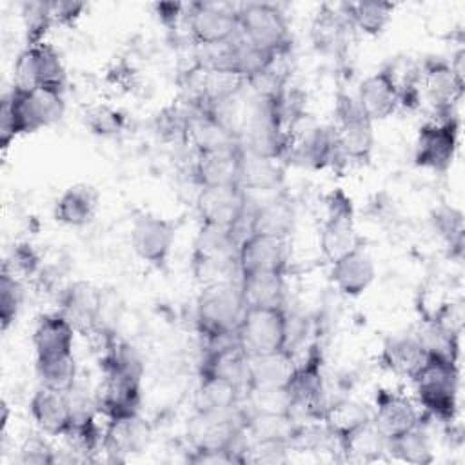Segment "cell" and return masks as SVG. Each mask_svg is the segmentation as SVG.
<instances>
[{
  "label": "cell",
  "mask_w": 465,
  "mask_h": 465,
  "mask_svg": "<svg viewBox=\"0 0 465 465\" xmlns=\"http://www.w3.org/2000/svg\"><path fill=\"white\" fill-rule=\"evenodd\" d=\"M65 113L64 89L13 85L0 104V145L7 149L18 136L56 124Z\"/></svg>",
  "instance_id": "1"
},
{
  "label": "cell",
  "mask_w": 465,
  "mask_h": 465,
  "mask_svg": "<svg viewBox=\"0 0 465 465\" xmlns=\"http://www.w3.org/2000/svg\"><path fill=\"white\" fill-rule=\"evenodd\" d=\"M243 311L245 302L240 280L202 287L194 312L198 334L209 343V347L234 340Z\"/></svg>",
  "instance_id": "2"
},
{
  "label": "cell",
  "mask_w": 465,
  "mask_h": 465,
  "mask_svg": "<svg viewBox=\"0 0 465 465\" xmlns=\"http://www.w3.org/2000/svg\"><path fill=\"white\" fill-rule=\"evenodd\" d=\"M411 381L425 414L443 423L454 421L460 396L458 361L427 356L425 363L411 378Z\"/></svg>",
  "instance_id": "3"
},
{
  "label": "cell",
  "mask_w": 465,
  "mask_h": 465,
  "mask_svg": "<svg viewBox=\"0 0 465 465\" xmlns=\"http://www.w3.org/2000/svg\"><path fill=\"white\" fill-rule=\"evenodd\" d=\"M247 409L243 401L222 411H194L187 423L191 450L234 449L243 456ZM245 463V461H243Z\"/></svg>",
  "instance_id": "4"
},
{
  "label": "cell",
  "mask_w": 465,
  "mask_h": 465,
  "mask_svg": "<svg viewBox=\"0 0 465 465\" xmlns=\"http://www.w3.org/2000/svg\"><path fill=\"white\" fill-rule=\"evenodd\" d=\"M238 35L254 47L283 56L291 49V29L283 11L267 2H249L236 9Z\"/></svg>",
  "instance_id": "5"
},
{
  "label": "cell",
  "mask_w": 465,
  "mask_h": 465,
  "mask_svg": "<svg viewBox=\"0 0 465 465\" xmlns=\"http://www.w3.org/2000/svg\"><path fill=\"white\" fill-rule=\"evenodd\" d=\"M236 340L249 356L291 349V320L285 305L245 307Z\"/></svg>",
  "instance_id": "6"
},
{
  "label": "cell",
  "mask_w": 465,
  "mask_h": 465,
  "mask_svg": "<svg viewBox=\"0 0 465 465\" xmlns=\"http://www.w3.org/2000/svg\"><path fill=\"white\" fill-rule=\"evenodd\" d=\"M336 143L341 158L356 163H367L374 151V122L363 113L356 96L343 91L334 98Z\"/></svg>",
  "instance_id": "7"
},
{
  "label": "cell",
  "mask_w": 465,
  "mask_h": 465,
  "mask_svg": "<svg viewBox=\"0 0 465 465\" xmlns=\"http://www.w3.org/2000/svg\"><path fill=\"white\" fill-rule=\"evenodd\" d=\"M285 391L291 400L292 416H305L307 420H320L325 401V376H323V351L320 343L309 345L303 360L294 365Z\"/></svg>",
  "instance_id": "8"
},
{
  "label": "cell",
  "mask_w": 465,
  "mask_h": 465,
  "mask_svg": "<svg viewBox=\"0 0 465 465\" xmlns=\"http://www.w3.org/2000/svg\"><path fill=\"white\" fill-rule=\"evenodd\" d=\"M360 243L363 242L356 232L352 200L343 189H332L325 196V218L318 232L320 251L331 263Z\"/></svg>",
  "instance_id": "9"
},
{
  "label": "cell",
  "mask_w": 465,
  "mask_h": 465,
  "mask_svg": "<svg viewBox=\"0 0 465 465\" xmlns=\"http://www.w3.org/2000/svg\"><path fill=\"white\" fill-rule=\"evenodd\" d=\"M460 120L456 114L436 116L420 125L414 142V163L432 173H447L456 158Z\"/></svg>",
  "instance_id": "10"
},
{
  "label": "cell",
  "mask_w": 465,
  "mask_h": 465,
  "mask_svg": "<svg viewBox=\"0 0 465 465\" xmlns=\"http://www.w3.org/2000/svg\"><path fill=\"white\" fill-rule=\"evenodd\" d=\"M176 240V223L171 218L142 211L129 227L133 252L154 269H165Z\"/></svg>",
  "instance_id": "11"
},
{
  "label": "cell",
  "mask_w": 465,
  "mask_h": 465,
  "mask_svg": "<svg viewBox=\"0 0 465 465\" xmlns=\"http://www.w3.org/2000/svg\"><path fill=\"white\" fill-rule=\"evenodd\" d=\"M418 85L430 102L438 116L456 114L454 109L463 96L465 76L460 74L450 60L441 56H427L418 69Z\"/></svg>",
  "instance_id": "12"
},
{
  "label": "cell",
  "mask_w": 465,
  "mask_h": 465,
  "mask_svg": "<svg viewBox=\"0 0 465 465\" xmlns=\"http://www.w3.org/2000/svg\"><path fill=\"white\" fill-rule=\"evenodd\" d=\"M236 9L214 2H193L185 5V24L193 42L200 47H214L238 35Z\"/></svg>",
  "instance_id": "13"
},
{
  "label": "cell",
  "mask_w": 465,
  "mask_h": 465,
  "mask_svg": "<svg viewBox=\"0 0 465 465\" xmlns=\"http://www.w3.org/2000/svg\"><path fill=\"white\" fill-rule=\"evenodd\" d=\"M13 85L16 87H58L65 89V67L60 53L49 44L25 45L13 67Z\"/></svg>",
  "instance_id": "14"
},
{
  "label": "cell",
  "mask_w": 465,
  "mask_h": 465,
  "mask_svg": "<svg viewBox=\"0 0 465 465\" xmlns=\"http://www.w3.org/2000/svg\"><path fill=\"white\" fill-rule=\"evenodd\" d=\"M104 383L96 394L98 411L107 420L129 418L140 414L142 374L120 369H105Z\"/></svg>",
  "instance_id": "15"
},
{
  "label": "cell",
  "mask_w": 465,
  "mask_h": 465,
  "mask_svg": "<svg viewBox=\"0 0 465 465\" xmlns=\"http://www.w3.org/2000/svg\"><path fill=\"white\" fill-rule=\"evenodd\" d=\"M340 158L341 154L332 125H312L296 136L292 134L289 149L283 156V160L289 163L309 171L332 167L336 162H340Z\"/></svg>",
  "instance_id": "16"
},
{
  "label": "cell",
  "mask_w": 465,
  "mask_h": 465,
  "mask_svg": "<svg viewBox=\"0 0 465 465\" xmlns=\"http://www.w3.org/2000/svg\"><path fill=\"white\" fill-rule=\"evenodd\" d=\"M200 223L238 229L247 218V196L240 185L200 187L196 196Z\"/></svg>",
  "instance_id": "17"
},
{
  "label": "cell",
  "mask_w": 465,
  "mask_h": 465,
  "mask_svg": "<svg viewBox=\"0 0 465 465\" xmlns=\"http://www.w3.org/2000/svg\"><path fill=\"white\" fill-rule=\"evenodd\" d=\"M247 232L287 238L296 223V209L289 194L280 189L265 194L262 200L247 202Z\"/></svg>",
  "instance_id": "18"
},
{
  "label": "cell",
  "mask_w": 465,
  "mask_h": 465,
  "mask_svg": "<svg viewBox=\"0 0 465 465\" xmlns=\"http://www.w3.org/2000/svg\"><path fill=\"white\" fill-rule=\"evenodd\" d=\"M58 312L84 336L98 332L102 320L100 289L84 280L69 283L58 294Z\"/></svg>",
  "instance_id": "19"
},
{
  "label": "cell",
  "mask_w": 465,
  "mask_h": 465,
  "mask_svg": "<svg viewBox=\"0 0 465 465\" xmlns=\"http://www.w3.org/2000/svg\"><path fill=\"white\" fill-rule=\"evenodd\" d=\"M289 262L287 238L247 232L238 245L240 276L256 272H283Z\"/></svg>",
  "instance_id": "20"
},
{
  "label": "cell",
  "mask_w": 465,
  "mask_h": 465,
  "mask_svg": "<svg viewBox=\"0 0 465 465\" xmlns=\"http://www.w3.org/2000/svg\"><path fill=\"white\" fill-rule=\"evenodd\" d=\"M356 102L376 124L392 116L400 107V82L392 65H383L361 80Z\"/></svg>",
  "instance_id": "21"
},
{
  "label": "cell",
  "mask_w": 465,
  "mask_h": 465,
  "mask_svg": "<svg viewBox=\"0 0 465 465\" xmlns=\"http://www.w3.org/2000/svg\"><path fill=\"white\" fill-rule=\"evenodd\" d=\"M371 420L385 440L421 425V414L416 405L405 394L391 389L376 391Z\"/></svg>",
  "instance_id": "22"
},
{
  "label": "cell",
  "mask_w": 465,
  "mask_h": 465,
  "mask_svg": "<svg viewBox=\"0 0 465 465\" xmlns=\"http://www.w3.org/2000/svg\"><path fill=\"white\" fill-rule=\"evenodd\" d=\"M329 278L347 298L361 296L376 278V265L363 243L331 262Z\"/></svg>",
  "instance_id": "23"
},
{
  "label": "cell",
  "mask_w": 465,
  "mask_h": 465,
  "mask_svg": "<svg viewBox=\"0 0 465 465\" xmlns=\"http://www.w3.org/2000/svg\"><path fill=\"white\" fill-rule=\"evenodd\" d=\"M191 102V100H189ZM191 118L187 125L185 143H189L194 149V154L198 153H209V151H222L240 145V136L225 125L218 116H214L205 107L191 102Z\"/></svg>",
  "instance_id": "24"
},
{
  "label": "cell",
  "mask_w": 465,
  "mask_h": 465,
  "mask_svg": "<svg viewBox=\"0 0 465 465\" xmlns=\"http://www.w3.org/2000/svg\"><path fill=\"white\" fill-rule=\"evenodd\" d=\"M29 412L36 427L49 436H64L73 423V409L67 392L42 385L29 400Z\"/></svg>",
  "instance_id": "25"
},
{
  "label": "cell",
  "mask_w": 465,
  "mask_h": 465,
  "mask_svg": "<svg viewBox=\"0 0 465 465\" xmlns=\"http://www.w3.org/2000/svg\"><path fill=\"white\" fill-rule=\"evenodd\" d=\"M242 145L194 154L193 176L198 187L240 185Z\"/></svg>",
  "instance_id": "26"
},
{
  "label": "cell",
  "mask_w": 465,
  "mask_h": 465,
  "mask_svg": "<svg viewBox=\"0 0 465 465\" xmlns=\"http://www.w3.org/2000/svg\"><path fill=\"white\" fill-rule=\"evenodd\" d=\"M200 372L231 381L245 392L249 385V354L236 338L213 345L202 360Z\"/></svg>",
  "instance_id": "27"
},
{
  "label": "cell",
  "mask_w": 465,
  "mask_h": 465,
  "mask_svg": "<svg viewBox=\"0 0 465 465\" xmlns=\"http://www.w3.org/2000/svg\"><path fill=\"white\" fill-rule=\"evenodd\" d=\"M352 31L340 7L323 4L312 16L311 42L314 49L323 54H340L345 51Z\"/></svg>",
  "instance_id": "28"
},
{
  "label": "cell",
  "mask_w": 465,
  "mask_h": 465,
  "mask_svg": "<svg viewBox=\"0 0 465 465\" xmlns=\"http://www.w3.org/2000/svg\"><path fill=\"white\" fill-rule=\"evenodd\" d=\"M100 207V194L89 183H74L67 187L54 202L53 216L67 227L89 225Z\"/></svg>",
  "instance_id": "29"
},
{
  "label": "cell",
  "mask_w": 465,
  "mask_h": 465,
  "mask_svg": "<svg viewBox=\"0 0 465 465\" xmlns=\"http://www.w3.org/2000/svg\"><path fill=\"white\" fill-rule=\"evenodd\" d=\"M74 327L65 320L64 314L49 312L36 320L33 329V349L36 358H49L60 354H71L74 347Z\"/></svg>",
  "instance_id": "30"
},
{
  "label": "cell",
  "mask_w": 465,
  "mask_h": 465,
  "mask_svg": "<svg viewBox=\"0 0 465 465\" xmlns=\"http://www.w3.org/2000/svg\"><path fill=\"white\" fill-rule=\"evenodd\" d=\"M147 438V425L140 420L138 414L129 418L107 420L102 436V449L114 460H124L131 454L140 452L145 447Z\"/></svg>",
  "instance_id": "31"
},
{
  "label": "cell",
  "mask_w": 465,
  "mask_h": 465,
  "mask_svg": "<svg viewBox=\"0 0 465 465\" xmlns=\"http://www.w3.org/2000/svg\"><path fill=\"white\" fill-rule=\"evenodd\" d=\"M427 354L416 332L396 334L385 340L380 354L381 367L405 378H412L425 363Z\"/></svg>",
  "instance_id": "32"
},
{
  "label": "cell",
  "mask_w": 465,
  "mask_h": 465,
  "mask_svg": "<svg viewBox=\"0 0 465 465\" xmlns=\"http://www.w3.org/2000/svg\"><path fill=\"white\" fill-rule=\"evenodd\" d=\"M283 171L280 160L258 156L242 147V165H240V187L245 194H269L282 189Z\"/></svg>",
  "instance_id": "33"
},
{
  "label": "cell",
  "mask_w": 465,
  "mask_h": 465,
  "mask_svg": "<svg viewBox=\"0 0 465 465\" xmlns=\"http://www.w3.org/2000/svg\"><path fill=\"white\" fill-rule=\"evenodd\" d=\"M296 361L291 349L249 356V385L247 389H276L285 387Z\"/></svg>",
  "instance_id": "34"
},
{
  "label": "cell",
  "mask_w": 465,
  "mask_h": 465,
  "mask_svg": "<svg viewBox=\"0 0 465 465\" xmlns=\"http://www.w3.org/2000/svg\"><path fill=\"white\" fill-rule=\"evenodd\" d=\"M240 289L245 307H280L285 305V274L256 272L240 276Z\"/></svg>",
  "instance_id": "35"
},
{
  "label": "cell",
  "mask_w": 465,
  "mask_h": 465,
  "mask_svg": "<svg viewBox=\"0 0 465 465\" xmlns=\"http://www.w3.org/2000/svg\"><path fill=\"white\" fill-rule=\"evenodd\" d=\"M338 7L354 31L378 36L389 25L396 5L391 2H345Z\"/></svg>",
  "instance_id": "36"
},
{
  "label": "cell",
  "mask_w": 465,
  "mask_h": 465,
  "mask_svg": "<svg viewBox=\"0 0 465 465\" xmlns=\"http://www.w3.org/2000/svg\"><path fill=\"white\" fill-rule=\"evenodd\" d=\"M340 452L351 461H374L385 456V438L372 420L336 440Z\"/></svg>",
  "instance_id": "37"
},
{
  "label": "cell",
  "mask_w": 465,
  "mask_h": 465,
  "mask_svg": "<svg viewBox=\"0 0 465 465\" xmlns=\"http://www.w3.org/2000/svg\"><path fill=\"white\" fill-rule=\"evenodd\" d=\"M243 391L222 378L202 374L194 391V411H222L243 401Z\"/></svg>",
  "instance_id": "38"
},
{
  "label": "cell",
  "mask_w": 465,
  "mask_h": 465,
  "mask_svg": "<svg viewBox=\"0 0 465 465\" xmlns=\"http://www.w3.org/2000/svg\"><path fill=\"white\" fill-rule=\"evenodd\" d=\"M385 454L396 461L412 465H429L434 461L430 440L421 425L385 440Z\"/></svg>",
  "instance_id": "39"
},
{
  "label": "cell",
  "mask_w": 465,
  "mask_h": 465,
  "mask_svg": "<svg viewBox=\"0 0 465 465\" xmlns=\"http://www.w3.org/2000/svg\"><path fill=\"white\" fill-rule=\"evenodd\" d=\"M238 229H225L216 225L200 223L193 254L194 258H238Z\"/></svg>",
  "instance_id": "40"
},
{
  "label": "cell",
  "mask_w": 465,
  "mask_h": 465,
  "mask_svg": "<svg viewBox=\"0 0 465 465\" xmlns=\"http://www.w3.org/2000/svg\"><path fill=\"white\" fill-rule=\"evenodd\" d=\"M334 440L349 434L371 420V409L354 400H338L327 403L320 418Z\"/></svg>",
  "instance_id": "41"
},
{
  "label": "cell",
  "mask_w": 465,
  "mask_h": 465,
  "mask_svg": "<svg viewBox=\"0 0 465 465\" xmlns=\"http://www.w3.org/2000/svg\"><path fill=\"white\" fill-rule=\"evenodd\" d=\"M35 369L42 387L67 392L76 385L78 367H76L74 352L49 356V358H36Z\"/></svg>",
  "instance_id": "42"
},
{
  "label": "cell",
  "mask_w": 465,
  "mask_h": 465,
  "mask_svg": "<svg viewBox=\"0 0 465 465\" xmlns=\"http://www.w3.org/2000/svg\"><path fill=\"white\" fill-rule=\"evenodd\" d=\"M430 222L438 236L450 249V254L461 256L465 243V227H463V213L452 205H440L432 211Z\"/></svg>",
  "instance_id": "43"
},
{
  "label": "cell",
  "mask_w": 465,
  "mask_h": 465,
  "mask_svg": "<svg viewBox=\"0 0 465 465\" xmlns=\"http://www.w3.org/2000/svg\"><path fill=\"white\" fill-rule=\"evenodd\" d=\"M82 118L87 131L100 138H113L124 133V129L127 127V114L122 109L113 107L109 104L89 105L84 111Z\"/></svg>",
  "instance_id": "44"
},
{
  "label": "cell",
  "mask_w": 465,
  "mask_h": 465,
  "mask_svg": "<svg viewBox=\"0 0 465 465\" xmlns=\"http://www.w3.org/2000/svg\"><path fill=\"white\" fill-rule=\"evenodd\" d=\"M20 13L25 31V45H36L45 42V35L54 24L51 15V4L44 0L22 2Z\"/></svg>",
  "instance_id": "45"
},
{
  "label": "cell",
  "mask_w": 465,
  "mask_h": 465,
  "mask_svg": "<svg viewBox=\"0 0 465 465\" xmlns=\"http://www.w3.org/2000/svg\"><path fill=\"white\" fill-rule=\"evenodd\" d=\"M42 267V256L31 243H16L7 252L2 271L15 276L20 282H25L27 278H33L40 272Z\"/></svg>",
  "instance_id": "46"
},
{
  "label": "cell",
  "mask_w": 465,
  "mask_h": 465,
  "mask_svg": "<svg viewBox=\"0 0 465 465\" xmlns=\"http://www.w3.org/2000/svg\"><path fill=\"white\" fill-rule=\"evenodd\" d=\"M24 303V282L7 272H0V329L7 332L16 322Z\"/></svg>",
  "instance_id": "47"
},
{
  "label": "cell",
  "mask_w": 465,
  "mask_h": 465,
  "mask_svg": "<svg viewBox=\"0 0 465 465\" xmlns=\"http://www.w3.org/2000/svg\"><path fill=\"white\" fill-rule=\"evenodd\" d=\"M191 102L187 100L185 104H171L163 107L158 116H156V131L162 138L165 140H180L185 142L187 134V125L191 118Z\"/></svg>",
  "instance_id": "48"
},
{
  "label": "cell",
  "mask_w": 465,
  "mask_h": 465,
  "mask_svg": "<svg viewBox=\"0 0 465 465\" xmlns=\"http://www.w3.org/2000/svg\"><path fill=\"white\" fill-rule=\"evenodd\" d=\"M58 461L54 449L40 434H31L24 440L18 450V463L22 465H53Z\"/></svg>",
  "instance_id": "49"
},
{
  "label": "cell",
  "mask_w": 465,
  "mask_h": 465,
  "mask_svg": "<svg viewBox=\"0 0 465 465\" xmlns=\"http://www.w3.org/2000/svg\"><path fill=\"white\" fill-rule=\"evenodd\" d=\"M51 4V15L53 22L58 25H73L87 9L85 2H74V0H53Z\"/></svg>",
  "instance_id": "50"
},
{
  "label": "cell",
  "mask_w": 465,
  "mask_h": 465,
  "mask_svg": "<svg viewBox=\"0 0 465 465\" xmlns=\"http://www.w3.org/2000/svg\"><path fill=\"white\" fill-rule=\"evenodd\" d=\"M154 15L158 16L160 24L165 27H174L180 18L185 15V5L180 2H156L153 5Z\"/></svg>",
  "instance_id": "51"
}]
</instances>
